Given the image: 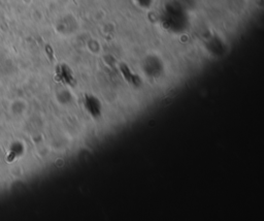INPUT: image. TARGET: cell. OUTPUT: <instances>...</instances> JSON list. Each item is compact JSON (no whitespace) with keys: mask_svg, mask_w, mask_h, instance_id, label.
I'll return each mask as SVG.
<instances>
[{"mask_svg":"<svg viewBox=\"0 0 264 221\" xmlns=\"http://www.w3.org/2000/svg\"><path fill=\"white\" fill-rule=\"evenodd\" d=\"M84 107L87 110V113L93 118H99L101 116L102 106L100 100L94 95H85L84 97Z\"/></svg>","mask_w":264,"mask_h":221,"instance_id":"6da1fadb","label":"cell"},{"mask_svg":"<svg viewBox=\"0 0 264 221\" xmlns=\"http://www.w3.org/2000/svg\"><path fill=\"white\" fill-rule=\"evenodd\" d=\"M58 77H59V79L64 83V84L70 86H73V83L76 82L73 72L67 66H64L60 69V72H58Z\"/></svg>","mask_w":264,"mask_h":221,"instance_id":"7a4b0ae2","label":"cell"}]
</instances>
